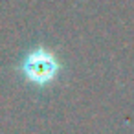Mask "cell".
Returning <instances> with one entry per match:
<instances>
[{
  "label": "cell",
  "mask_w": 134,
  "mask_h": 134,
  "mask_svg": "<svg viewBox=\"0 0 134 134\" xmlns=\"http://www.w3.org/2000/svg\"><path fill=\"white\" fill-rule=\"evenodd\" d=\"M59 68H61V66H59L57 57H55L52 52L44 50V48H37V50L30 52V53L24 57L22 64H20L22 75H24L30 83L37 85V86H46V85H50V83L57 77Z\"/></svg>",
  "instance_id": "1"
}]
</instances>
